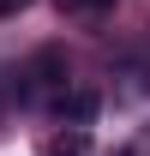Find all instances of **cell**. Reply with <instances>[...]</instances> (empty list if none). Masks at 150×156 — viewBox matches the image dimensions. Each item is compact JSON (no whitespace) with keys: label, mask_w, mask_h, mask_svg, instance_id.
<instances>
[{"label":"cell","mask_w":150,"mask_h":156,"mask_svg":"<svg viewBox=\"0 0 150 156\" xmlns=\"http://www.w3.org/2000/svg\"><path fill=\"white\" fill-rule=\"evenodd\" d=\"M60 114L72 120V126H90L96 120V96L90 90H72V96H60Z\"/></svg>","instance_id":"6da1fadb"},{"label":"cell","mask_w":150,"mask_h":156,"mask_svg":"<svg viewBox=\"0 0 150 156\" xmlns=\"http://www.w3.org/2000/svg\"><path fill=\"white\" fill-rule=\"evenodd\" d=\"M84 150H90L84 126H72V132H60V138H48V144H42V156H84Z\"/></svg>","instance_id":"7a4b0ae2"},{"label":"cell","mask_w":150,"mask_h":156,"mask_svg":"<svg viewBox=\"0 0 150 156\" xmlns=\"http://www.w3.org/2000/svg\"><path fill=\"white\" fill-rule=\"evenodd\" d=\"M66 12H102V6H114V0H60Z\"/></svg>","instance_id":"3957f363"},{"label":"cell","mask_w":150,"mask_h":156,"mask_svg":"<svg viewBox=\"0 0 150 156\" xmlns=\"http://www.w3.org/2000/svg\"><path fill=\"white\" fill-rule=\"evenodd\" d=\"M18 6H30V0H0V12H18Z\"/></svg>","instance_id":"277c9868"}]
</instances>
